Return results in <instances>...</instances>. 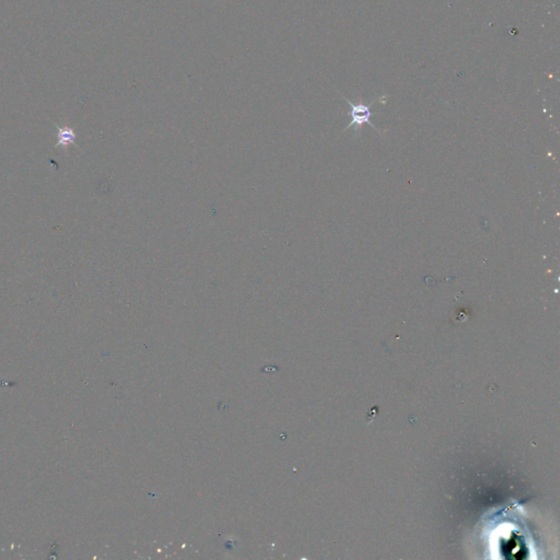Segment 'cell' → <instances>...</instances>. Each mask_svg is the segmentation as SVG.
I'll use <instances>...</instances> for the list:
<instances>
[{"instance_id":"obj_1","label":"cell","mask_w":560,"mask_h":560,"mask_svg":"<svg viewBox=\"0 0 560 560\" xmlns=\"http://www.w3.org/2000/svg\"><path fill=\"white\" fill-rule=\"evenodd\" d=\"M345 100L347 101V103L349 104L350 109H351L350 113H349V115L351 116V122L348 124V126L346 127V129L355 126L356 132H358V131H361V128H362L364 124H369V125L372 127L373 129L378 131V128L374 127L373 124L370 122V117H371V115H372V113H371V111H370L371 104L365 105L362 102H359L358 104H353L352 102L349 101L348 99L345 98Z\"/></svg>"},{"instance_id":"obj_3","label":"cell","mask_w":560,"mask_h":560,"mask_svg":"<svg viewBox=\"0 0 560 560\" xmlns=\"http://www.w3.org/2000/svg\"><path fill=\"white\" fill-rule=\"evenodd\" d=\"M58 143L57 146H61L63 148L67 149V147L69 145L74 144V141L76 139V134L74 132L73 128L67 127V126H64V127H58Z\"/></svg>"},{"instance_id":"obj_2","label":"cell","mask_w":560,"mask_h":560,"mask_svg":"<svg viewBox=\"0 0 560 560\" xmlns=\"http://www.w3.org/2000/svg\"><path fill=\"white\" fill-rule=\"evenodd\" d=\"M501 545L502 551L508 553V557L515 556L517 558L516 552H521L523 557L526 555V548H524L523 543L516 537V535H512L508 540L502 541Z\"/></svg>"}]
</instances>
